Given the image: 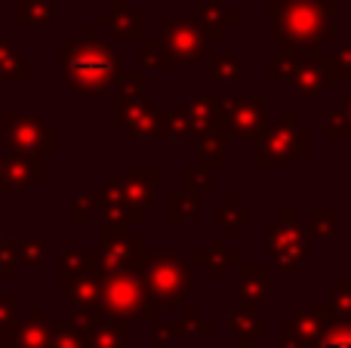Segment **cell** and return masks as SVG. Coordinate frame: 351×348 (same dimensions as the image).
Listing matches in <instances>:
<instances>
[{"instance_id": "cell-1", "label": "cell", "mask_w": 351, "mask_h": 348, "mask_svg": "<svg viewBox=\"0 0 351 348\" xmlns=\"http://www.w3.org/2000/svg\"><path fill=\"white\" fill-rule=\"evenodd\" d=\"M271 12L274 40L305 47V43H315L321 37V31L336 37V0H287V3L271 0Z\"/></svg>"}, {"instance_id": "cell-2", "label": "cell", "mask_w": 351, "mask_h": 348, "mask_svg": "<svg viewBox=\"0 0 351 348\" xmlns=\"http://www.w3.org/2000/svg\"><path fill=\"white\" fill-rule=\"evenodd\" d=\"M68 77L74 86L90 92H105L121 77V59L111 53L108 43H84V47H68Z\"/></svg>"}, {"instance_id": "cell-3", "label": "cell", "mask_w": 351, "mask_h": 348, "mask_svg": "<svg viewBox=\"0 0 351 348\" xmlns=\"http://www.w3.org/2000/svg\"><path fill=\"white\" fill-rule=\"evenodd\" d=\"M142 271H145V281H142L145 296L160 302V306H176L194 284L191 269L185 262H179L173 253H164V256L152 253V256H145V269Z\"/></svg>"}, {"instance_id": "cell-4", "label": "cell", "mask_w": 351, "mask_h": 348, "mask_svg": "<svg viewBox=\"0 0 351 348\" xmlns=\"http://www.w3.org/2000/svg\"><path fill=\"white\" fill-rule=\"evenodd\" d=\"M105 308H108V314H114V318H145V321H154V308L148 306V296H145V287H142V281L136 275H130V271H121V275H114L108 284H105Z\"/></svg>"}, {"instance_id": "cell-5", "label": "cell", "mask_w": 351, "mask_h": 348, "mask_svg": "<svg viewBox=\"0 0 351 348\" xmlns=\"http://www.w3.org/2000/svg\"><path fill=\"white\" fill-rule=\"evenodd\" d=\"M287 123H280L278 129H271V136L265 139L262 151L256 154V164H280V160H293L296 154L308 151L311 133L296 121L293 111H287Z\"/></svg>"}, {"instance_id": "cell-6", "label": "cell", "mask_w": 351, "mask_h": 348, "mask_svg": "<svg viewBox=\"0 0 351 348\" xmlns=\"http://www.w3.org/2000/svg\"><path fill=\"white\" fill-rule=\"evenodd\" d=\"M219 114H225L231 133L243 136V139H253V136H259L268 127V105L262 96L259 99L243 96V99H234V102L222 99L219 102Z\"/></svg>"}, {"instance_id": "cell-7", "label": "cell", "mask_w": 351, "mask_h": 348, "mask_svg": "<svg viewBox=\"0 0 351 348\" xmlns=\"http://www.w3.org/2000/svg\"><path fill=\"white\" fill-rule=\"evenodd\" d=\"M164 47L173 55V62H197L206 53L210 40L194 18H173L164 28Z\"/></svg>"}, {"instance_id": "cell-8", "label": "cell", "mask_w": 351, "mask_h": 348, "mask_svg": "<svg viewBox=\"0 0 351 348\" xmlns=\"http://www.w3.org/2000/svg\"><path fill=\"white\" fill-rule=\"evenodd\" d=\"M197 25L206 40H222L225 31H228L231 25H237V16L225 6V0H204V3H200Z\"/></svg>"}, {"instance_id": "cell-9", "label": "cell", "mask_w": 351, "mask_h": 348, "mask_svg": "<svg viewBox=\"0 0 351 348\" xmlns=\"http://www.w3.org/2000/svg\"><path fill=\"white\" fill-rule=\"evenodd\" d=\"M105 22H108V28L114 31L117 37H123V40H136V37L142 34V18L136 16V12H130L127 0H117L114 12L105 16Z\"/></svg>"}, {"instance_id": "cell-10", "label": "cell", "mask_w": 351, "mask_h": 348, "mask_svg": "<svg viewBox=\"0 0 351 348\" xmlns=\"http://www.w3.org/2000/svg\"><path fill=\"white\" fill-rule=\"evenodd\" d=\"M265 269H256V265H247V269H241V296L247 306H256V302H265Z\"/></svg>"}, {"instance_id": "cell-11", "label": "cell", "mask_w": 351, "mask_h": 348, "mask_svg": "<svg viewBox=\"0 0 351 348\" xmlns=\"http://www.w3.org/2000/svg\"><path fill=\"white\" fill-rule=\"evenodd\" d=\"M182 114H185L188 127L200 129V136L213 133V121H216V114H219V102H210V99H194Z\"/></svg>"}, {"instance_id": "cell-12", "label": "cell", "mask_w": 351, "mask_h": 348, "mask_svg": "<svg viewBox=\"0 0 351 348\" xmlns=\"http://www.w3.org/2000/svg\"><path fill=\"white\" fill-rule=\"evenodd\" d=\"M200 262H213V275L216 277H225V271H228V265L237 262V253L228 250L225 247V240H213V247L206 253H200Z\"/></svg>"}, {"instance_id": "cell-13", "label": "cell", "mask_w": 351, "mask_h": 348, "mask_svg": "<svg viewBox=\"0 0 351 348\" xmlns=\"http://www.w3.org/2000/svg\"><path fill=\"white\" fill-rule=\"evenodd\" d=\"M200 160H204L206 170L225 164V142H222V136H216V133H204V136H200Z\"/></svg>"}, {"instance_id": "cell-14", "label": "cell", "mask_w": 351, "mask_h": 348, "mask_svg": "<svg viewBox=\"0 0 351 348\" xmlns=\"http://www.w3.org/2000/svg\"><path fill=\"white\" fill-rule=\"evenodd\" d=\"M228 327H231V333H237V336H241L243 348H250V343H253L259 333H265V327H262L259 321L247 318V314H241V312H231L228 314Z\"/></svg>"}, {"instance_id": "cell-15", "label": "cell", "mask_w": 351, "mask_h": 348, "mask_svg": "<svg viewBox=\"0 0 351 348\" xmlns=\"http://www.w3.org/2000/svg\"><path fill=\"white\" fill-rule=\"evenodd\" d=\"M324 314L321 312H311V314H299L287 330L290 333H299V343H308V339H317L324 333Z\"/></svg>"}, {"instance_id": "cell-16", "label": "cell", "mask_w": 351, "mask_h": 348, "mask_svg": "<svg viewBox=\"0 0 351 348\" xmlns=\"http://www.w3.org/2000/svg\"><path fill=\"white\" fill-rule=\"evenodd\" d=\"M317 348H351V324L324 327V333L317 336Z\"/></svg>"}, {"instance_id": "cell-17", "label": "cell", "mask_w": 351, "mask_h": 348, "mask_svg": "<svg viewBox=\"0 0 351 348\" xmlns=\"http://www.w3.org/2000/svg\"><path fill=\"white\" fill-rule=\"evenodd\" d=\"M213 77H216L219 84H234V80L241 77V62H237L234 55H216V59H213Z\"/></svg>"}, {"instance_id": "cell-18", "label": "cell", "mask_w": 351, "mask_h": 348, "mask_svg": "<svg viewBox=\"0 0 351 348\" xmlns=\"http://www.w3.org/2000/svg\"><path fill=\"white\" fill-rule=\"evenodd\" d=\"M152 185H154V173L152 170L133 173V176L127 179V197H133L136 201V195H139V201H148V197H152Z\"/></svg>"}, {"instance_id": "cell-19", "label": "cell", "mask_w": 351, "mask_h": 348, "mask_svg": "<svg viewBox=\"0 0 351 348\" xmlns=\"http://www.w3.org/2000/svg\"><path fill=\"white\" fill-rule=\"evenodd\" d=\"M293 74H296V65H293L290 49H287V53H274L271 59H268V80L278 84L280 77H293Z\"/></svg>"}, {"instance_id": "cell-20", "label": "cell", "mask_w": 351, "mask_h": 348, "mask_svg": "<svg viewBox=\"0 0 351 348\" xmlns=\"http://www.w3.org/2000/svg\"><path fill=\"white\" fill-rule=\"evenodd\" d=\"M142 59H145V65H152V68H170L173 65V55L167 53V47L164 43H145L142 47Z\"/></svg>"}, {"instance_id": "cell-21", "label": "cell", "mask_w": 351, "mask_h": 348, "mask_svg": "<svg viewBox=\"0 0 351 348\" xmlns=\"http://www.w3.org/2000/svg\"><path fill=\"white\" fill-rule=\"evenodd\" d=\"M308 228L317 234H333L336 232V210H311Z\"/></svg>"}, {"instance_id": "cell-22", "label": "cell", "mask_w": 351, "mask_h": 348, "mask_svg": "<svg viewBox=\"0 0 351 348\" xmlns=\"http://www.w3.org/2000/svg\"><path fill=\"white\" fill-rule=\"evenodd\" d=\"M194 213H197V201H194V195H176L170 201V219L173 222L191 219Z\"/></svg>"}, {"instance_id": "cell-23", "label": "cell", "mask_w": 351, "mask_h": 348, "mask_svg": "<svg viewBox=\"0 0 351 348\" xmlns=\"http://www.w3.org/2000/svg\"><path fill=\"white\" fill-rule=\"evenodd\" d=\"M327 121V136L330 139H346V136H351V123H348V117H346V111H336V114H327L324 117Z\"/></svg>"}, {"instance_id": "cell-24", "label": "cell", "mask_w": 351, "mask_h": 348, "mask_svg": "<svg viewBox=\"0 0 351 348\" xmlns=\"http://www.w3.org/2000/svg\"><path fill=\"white\" fill-rule=\"evenodd\" d=\"M330 314H333L336 321H342V324H351V293H346V296L333 293L330 296Z\"/></svg>"}, {"instance_id": "cell-25", "label": "cell", "mask_w": 351, "mask_h": 348, "mask_svg": "<svg viewBox=\"0 0 351 348\" xmlns=\"http://www.w3.org/2000/svg\"><path fill=\"white\" fill-rule=\"evenodd\" d=\"M185 182H188V188H191V195H194V191L210 188L213 176H210V170H185Z\"/></svg>"}, {"instance_id": "cell-26", "label": "cell", "mask_w": 351, "mask_h": 348, "mask_svg": "<svg viewBox=\"0 0 351 348\" xmlns=\"http://www.w3.org/2000/svg\"><path fill=\"white\" fill-rule=\"evenodd\" d=\"M96 348H127V345H123V336L117 330H102L96 336Z\"/></svg>"}, {"instance_id": "cell-27", "label": "cell", "mask_w": 351, "mask_h": 348, "mask_svg": "<svg viewBox=\"0 0 351 348\" xmlns=\"http://www.w3.org/2000/svg\"><path fill=\"white\" fill-rule=\"evenodd\" d=\"M185 318H188V327H182V330H188V333H210V324H200V314L194 312V308H188Z\"/></svg>"}, {"instance_id": "cell-28", "label": "cell", "mask_w": 351, "mask_h": 348, "mask_svg": "<svg viewBox=\"0 0 351 348\" xmlns=\"http://www.w3.org/2000/svg\"><path fill=\"white\" fill-rule=\"evenodd\" d=\"M336 62H342V68H346V71L351 74V43H346V47H342V53H339V59Z\"/></svg>"}, {"instance_id": "cell-29", "label": "cell", "mask_w": 351, "mask_h": 348, "mask_svg": "<svg viewBox=\"0 0 351 348\" xmlns=\"http://www.w3.org/2000/svg\"><path fill=\"white\" fill-rule=\"evenodd\" d=\"M170 339H173V333L167 330V327L164 330H158V348H170Z\"/></svg>"}, {"instance_id": "cell-30", "label": "cell", "mask_w": 351, "mask_h": 348, "mask_svg": "<svg viewBox=\"0 0 351 348\" xmlns=\"http://www.w3.org/2000/svg\"><path fill=\"white\" fill-rule=\"evenodd\" d=\"M346 117H348V123H351V92H348V99H346Z\"/></svg>"}]
</instances>
